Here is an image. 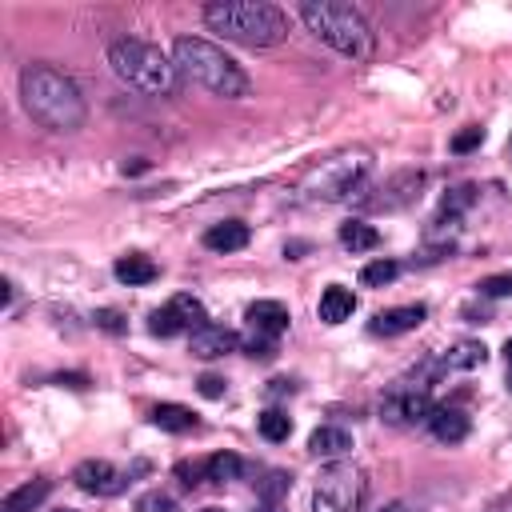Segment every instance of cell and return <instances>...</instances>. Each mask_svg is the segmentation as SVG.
I'll return each instance as SVG.
<instances>
[{
	"instance_id": "obj_16",
	"label": "cell",
	"mask_w": 512,
	"mask_h": 512,
	"mask_svg": "<svg viewBox=\"0 0 512 512\" xmlns=\"http://www.w3.org/2000/svg\"><path fill=\"white\" fill-rule=\"evenodd\" d=\"M488 360V348L480 344V340H460V344H452L436 364H432V372L440 376V372H468V368H480Z\"/></svg>"
},
{
	"instance_id": "obj_2",
	"label": "cell",
	"mask_w": 512,
	"mask_h": 512,
	"mask_svg": "<svg viewBox=\"0 0 512 512\" xmlns=\"http://www.w3.org/2000/svg\"><path fill=\"white\" fill-rule=\"evenodd\" d=\"M200 16L212 32L244 48H272L288 40V16L264 0H216V4H204Z\"/></svg>"
},
{
	"instance_id": "obj_31",
	"label": "cell",
	"mask_w": 512,
	"mask_h": 512,
	"mask_svg": "<svg viewBox=\"0 0 512 512\" xmlns=\"http://www.w3.org/2000/svg\"><path fill=\"white\" fill-rule=\"evenodd\" d=\"M136 512H180V508H176V500L164 496V492H144V496L136 500Z\"/></svg>"
},
{
	"instance_id": "obj_37",
	"label": "cell",
	"mask_w": 512,
	"mask_h": 512,
	"mask_svg": "<svg viewBox=\"0 0 512 512\" xmlns=\"http://www.w3.org/2000/svg\"><path fill=\"white\" fill-rule=\"evenodd\" d=\"M380 512H424L420 504H408V500H392V504H384Z\"/></svg>"
},
{
	"instance_id": "obj_9",
	"label": "cell",
	"mask_w": 512,
	"mask_h": 512,
	"mask_svg": "<svg viewBox=\"0 0 512 512\" xmlns=\"http://www.w3.org/2000/svg\"><path fill=\"white\" fill-rule=\"evenodd\" d=\"M72 480H76V488L88 492V496H116V492L128 484V472L112 468L108 460H84V464H76Z\"/></svg>"
},
{
	"instance_id": "obj_34",
	"label": "cell",
	"mask_w": 512,
	"mask_h": 512,
	"mask_svg": "<svg viewBox=\"0 0 512 512\" xmlns=\"http://www.w3.org/2000/svg\"><path fill=\"white\" fill-rule=\"evenodd\" d=\"M196 388H200V396H208V400H220L224 396V376H216V372H204L200 380H196Z\"/></svg>"
},
{
	"instance_id": "obj_25",
	"label": "cell",
	"mask_w": 512,
	"mask_h": 512,
	"mask_svg": "<svg viewBox=\"0 0 512 512\" xmlns=\"http://www.w3.org/2000/svg\"><path fill=\"white\" fill-rule=\"evenodd\" d=\"M256 428H260V436L272 440V444H280V440L292 436V420H288L280 408H264V412L256 416Z\"/></svg>"
},
{
	"instance_id": "obj_41",
	"label": "cell",
	"mask_w": 512,
	"mask_h": 512,
	"mask_svg": "<svg viewBox=\"0 0 512 512\" xmlns=\"http://www.w3.org/2000/svg\"><path fill=\"white\" fill-rule=\"evenodd\" d=\"M204 512H224V508H204Z\"/></svg>"
},
{
	"instance_id": "obj_6",
	"label": "cell",
	"mask_w": 512,
	"mask_h": 512,
	"mask_svg": "<svg viewBox=\"0 0 512 512\" xmlns=\"http://www.w3.org/2000/svg\"><path fill=\"white\" fill-rule=\"evenodd\" d=\"M372 172V156L364 148H344V152H332L324 156L320 164L308 168V176L300 180V192L304 200H348L352 192L364 188Z\"/></svg>"
},
{
	"instance_id": "obj_26",
	"label": "cell",
	"mask_w": 512,
	"mask_h": 512,
	"mask_svg": "<svg viewBox=\"0 0 512 512\" xmlns=\"http://www.w3.org/2000/svg\"><path fill=\"white\" fill-rule=\"evenodd\" d=\"M288 492H292V476L280 472V468H272V472H264V476L256 480V496H260L264 504H276V500L288 496Z\"/></svg>"
},
{
	"instance_id": "obj_12",
	"label": "cell",
	"mask_w": 512,
	"mask_h": 512,
	"mask_svg": "<svg viewBox=\"0 0 512 512\" xmlns=\"http://www.w3.org/2000/svg\"><path fill=\"white\" fill-rule=\"evenodd\" d=\"M244 320H248V328L252 332H260V336H280L284 328H288V308L280 304V300H256V304H248V312H244Z\"/></svg>"
},
{
	"instance_id": "obj_1",
	"label": "cell",
	"mask_w": 512,
	"mask_h": 512,
	"mask_svg": "<svg viewBox=\"0 0 512 512\" xmlns=\"http://www.w3.org/2000/svg\"><path fill=\"white\" fill-rule=\"evenodd\" d=\"M20 100H24V112L48 128V132H76L84 128V96L76 88V80L52 64H28L20 72Z\"/></svg>"
},
{
	"instance_id": "obj_20",
	"label": "cell",
	"mask_w": 512,
	"mask_h": 512,
	"mask_svg": "<svg viewBox=\"0 0 512 512\" xmlns=\"http://www.w3.org/2000/svg\"><path fill=\"white\" fill-rule=\"evenodd\" d=\"M48 492H52V484L36 476V480H28V484L12 488V492L4 496V504H0V512H36V508L48 500Z\"/></svg>"
},
{
	"instance_id": "obj_7",
	"label": "cell",
	"mask_w": 512,
	"mask_h": 512,
	"mask_svg": "<svg viewBox=\"0 0 512 512\" xmlns=\"http://www.w3.org/2000/svg\"><path fill=\"white\" fill-rule=\"evenodd\" d=\"M364 500L368 476L348 460H332L312 488V512H364Z\"/></svg>"
},
{
	"instance_id": "obj_17",
	"label": "cell",
	"mask_w": 512,
	"mask_h": 512,
	"mask_svg": "<svg viewBox=\"0 0 512 512\" xmlns=\"http://www.w3.org/2000/svg\"><path fill=\"white\" fill-rule=\"evenodd\" d=\"M320 320L324 324H344V320H352V312H356V296H352V288H344V284H328L324 292H320Z\"/></svg>"
},
{
	"instance_id": "obj_21",
	"label": "cell",
	"mask_w": 512,
	"mask_h": 512,
	"mask_svg": "<svg viewBox=\"0 0 512 512\" xmlns=\"http://www.w3.org/2000/svg\"><path fill=\"white\" fill-rule=\"evenodd\" d=\"M152 424L164 428V432H192L196 428V416L184 404H156L152 408Z\"/></svg>"
},
{
	"instance_id": "obj_42",
	"label": "cell",
	"mask_w": 512,
	"mask_h": 512,
	"mask_svg": "<svg viewBox=\"0 0 512 512\" xmlns=\"http://www.w3.org/2000/svg\"><path fill=\"white\" fill-rule=\"evenodd\" d=\"M508 148H512V140H508Z\"/></svg>"
},
{
	"instance_id": "obj_4",
	"label": "cell",
	"mask_w": 512,
	"mask_h": 512,
	"mask_svg": "<svg viewBox=\"0 0 512 512\" xmlns=\"http://www.w3.org/2000/svg\"><path fill=\"white\" fill-rule=\"evenodd\" d=\"M108 64H112V72L128 88H136L144 96H176L180 92V80H184L172 56H164L156 44L136 40V36L112 40L108 44Z\"/></svg>"
},
{
	"instance_id": "obj_35",
	"label": "cell",
	"mask_w": 512,
	"mask_h": 512,
	"mask_svg": "<svg viewBox=\"0 0 512 512\" xmlns=\"http://www.w3.org/2000/svg\"><path fill=\"white\" fill-rule=\"evenodd\" d=\"M96 324H100V328H108V332H124V316H120L116 308H104V312H96Z\"/></svg>"
},
{
	"instance_id": "obj_18",
	"label": "cell",
	"mask_w": 512,
	"mask_h": 512,
	"mask_svg": "<svg viewBox=\"0 0 512 512\" xmlns=\"http://www.w3.org/2000/svg\"><path fill=\"white\" fill-rule=\"evenodd\" d=\"M248 240H252V232L240 220H224L204 232V248H212V252H240V248H248Z\"/></svg>"
},
{
	"instance_id": "obj_28",
	"label": "cell",
	"mask_w": 512,
	"mask_h": 512,
	"mask_svg": "<svg viewBox=\"0 0 512 512\" xmlns=\"http://www.w3.org/2000/svg\"><path fill=\"white\" fill-rule=\"evenodd\" d=\"M168 304H172V308H176V312H180V316L188 320V328H192V332H196L200 324H208V312H204V304H200L196 296H188V292H180V296H172Z\"/></svg>"
},
{
	"instance_id": "obj_8",
	"label": "cell",
	"mask_w": 512,
	"mask_h": 512,
	"mask_svg": "<svg viewBox=\"0 0 512 512\" xmlns=\"http://www.w3.org/2000/svg\"><path fill=\"white\" fill-rule=\"evenodd\" d=\"M432 396H428V384H392L384 396H380V420L384 424H396V428H412V424H428L432 416Z\"/></svg>"
},
{
	"instance_id": "obj_29",
	"label": "cell",
	"mask_w": 512,
	"mask_h": 512,
	"mask_svg": "<svg viewBox=\"0 0 512 512\" xmlns=\"http://www.w3.org/2000/svg\"><path fill=\"white\" fill-rule=\"evenodd\" d=\"M472 200H476V188H472V184H460V188H452V192L440 200V216H452V220H456Z\"/></svg>"
},
{
	"instance_id": "obj_24",
	"label": "cell",
	"mask_w": 512,
	"mask_h": 512,
	"mask_svg": "<svg viewBox=\"0 0 512 512\" xmlns=\"http://www.w3.org/2000/svg\"><path fill=\"white\" fill-rule=\"evenodd\" d=\"M188 328V320L172 308V304H164V308H156L152 316H148V332L152 336H160V340H168V336H180Z\"/></svg>"
},
{
	"instance_id": "obj_23",
	"label": "cell",
	"mask_w": 512,
	"mask_h": 512,
	"mask_svg": "<svg viewBox=\"0 0 512 512\" xmlns=\"http://www.w3.org/2000/svg\"><path fill=\"white\" fill-rule=\"evenodd\" d=\"M240 472H244V460H240V456H232V452H216V456H208V460H204V480H212V484L240 480Z\"/></svg>"
},
{
	"instance_id": "obj_33",
	"label": "cell",
	"mask_w": 512,
	"mask_h": 512,
	"mask_svg": "<svg viewBox=\"0 0 512 512\" xmlns=\"http://www.w3.org/2000/svg\"><path fill=\"white\" fill-rule=\"evenodd\" d=\"M240 348H244L248 356H260V360L276 356V340H272V336H260V332H252L248 340H240Z\"/></svg>"
},
{
	"instance_id": "obj_30",
	"label": "cell",
	"mask_w": 512,
	"mask_h": 512,
	"mask_svg": "<svg viewBox=\"0 0 512 512\" xmlns=\"http://www.w3.org/2000/svg\"><path fill=\"white\" fill-rule=\"evenodd\" d=\"M476 288H480V296H492V300H500V296H512V272H496V276L480 280Z\"/></svg>"
},
{
	"instance_id": "obj_27",
	"label": "cell",
	"mask_w": 512,
	"mask_h": 512,
	"mask_svg": "<svg viewBox=\"0 0 512 512\" xmlns=\"http://www.w3.org/2000/svg\"><path fill=\"white\" fill-rule=\"evenodd\" d=\"M400 276V264L396 260H372V264H364V272H360V284L364 288H384V284H392Z\"/></svg>"
},
{
	"instance_id": "obj_14",
	"label": "cell",
	"mask_w": 512,
	"mask_h": 512,
	"mask_svg": "<svg viewBox=\"0 0 512 512\" xmlns=\"http://www.w3.org/2000/svg\"><path fill=\"white\" fill-rule=\"evenodd\" d=\"M308 452L316 460H340L352 452V432L348 428H336V424H320L312 436H308Z\"/></svg>"
},
{
	"instance_id": "obj_22",
	"label": "cell",
	"mask_w": 512,
	"mask_h": 512,
	"mask_svg": "<svg viewBox=\"0 0 512 512\" xmlns=\"http://www.w3.org/2000/svg\"><path fill=\"white\" fill-rule=\"evenodd\" d=\"M340 244L348 252H368V248L380 244V232L372 224H364V220H348V224H340Z\"/></svg>"
},
{
	"instance_id": "obj_10",
	"label": "cell",
	"mask_w": 512,
	"mask_h": 512,
	"mask_svg": "<svg viewBox=\"0 0 512 512\" xmlns=\"http://www.w3.org/2000/svg\"><path fill=\"white\" fill-rule=\"evenodd\" d=\"M240 348V336L232 328H220V324H200L192 336H188V352L196 360H216V356H228Z\"/></svg>"
},
{
	"instance_id": "obj_15",
	"label": "cell",
	"mask_w": 512,
	"mask_h": 512,
	"mask_svg": "<svg viewBox=\"0 0 512 512\" xmlns=\"http://www.w3.org/2000/svg\"><path fill=\"white\" fill-rule=\"evenodd\" d=\"M420 172H400V176H392L384 188H380V196H368V208H404L408 200H416V188H420Z\"/></svg>"
},
{
	"instance_id": "obj_39",
	"label": "cell",
	"mask_w": 512,
	"mask_h": 512,
	"mask_svg": "<svg viewBox=\"0 0 512 512\" xmlns=\"http://www.w3.org/2000/svg\"><path fill=\"white\" fill-rule=\"evenodd\" d=\"M488 512H512V500H504V504H496V508H488Z\"/></svg>"
},
{
	"instance_id": "obj_3",
	"label": "cell",
	"mask_w": 512,
	"mask_h": 512,
	"mask_svg": "<svg viewBox=\"0 0 512 512\" xmlns=\"http://www.w3.org/2000/svg\"><path fill=\"white\" fill-rule=\"evenodd\" d=\"M172 60H176V68H180L184 80L208 88L212 96L240 100V96H248V88H252L248 72H244L220 44H212V40H204V36H180V40L172 44Z\"/></svg>"
},
{
	"instance_id": "obj_36",
	"label": "cell",
	"mask_w": 512,
	"mask_h": 512,
	"mask_svg": "<svg viewBox=\"0 0 512 512\" xmlns=\"http://www.w3.org/2000/svg\"><path fill=\"white\" fill-rule=\"evenodd\" d=\"M200 472H204V464H176V476H180L188 488H192V484H200V480H196Z\"/></svg>"
},
{
	"instance_id": "obj_40",
	"label": "cell",
	"mask_w": 512,
	"mask_h": 512,
	"mask_svg": "<svg viewBox=\"0 0 512 512\" xmlns=\"http://www.w3.org/2000/svg\"><path fill=\"white\" fill-rule=\"evenodd\" d=\"M252 512H280L276 504H260V508H252Z\"/></svg>"
},
{
	"instance_id": "obj_13",
	"label": "cell",
	"mask_w": 512,
	"mask_h": 512,
	"mask_svg": "<svg viewBox=\"0 0 512 512\" xmlns=\"http://www.w3.org/2000/svg\"><path fill=\"white\" fill-rule=\"evenodd\" d=\"M468 428H472V420H468L460 408H452V404H436L432 416H428V432H432L440 444H460V440L468 436Z\"/></svg>"
},
{
	"instance_id": "obj_11",
	"label": "cell",
	"mask_w": 512,
	"mask_h": 512,
	"mask_svg": "<svg viewBox=\"0 0 512 512\" xmlns=\"http://www.w3.org/2000/svg\"><path fill=\"white\" fill-rule=\"evenodd\" d=\"M424 316H428V308H424V304L384 308V312H376V316H372L368 332H372V336H404V332H416V328L424 324Z\"/></svg>"
},
{
	"instance_id": "obj_32",
	"label": "cell",
	"mask_w": 512,
	"mask_h": 512,
	"mask_svg": "<svg viewBox=\"0 0 512 512\" xmlns=\"http://www.w3.org/2000/svg\"><path fill=\"white\" fill-rule=\"evenodd\" d=\"M480 140H484V128H476V124H468L464 132H456V136H452V152H456V156H464V152H472V148H480Z\"/></svg>"
},
{
	"instance_id": "obj_5",
	"label": "cell",
	"mask_w": 512,
	"mask_h": 512,
	"mask_svg": "<svg viewBox=\"0 0 512 512\" xmlns=\"http://www.w3.org/2000/svg\"><path fill=\"white\" fill-rule=\"evenodd\" d=\"M300 20L308 24V32L316 40H324L332 52L348 56V60H368L376 52V36L368 28V20L352 8V4H336V0H304L300 4Z\"/></svg>"
},
{
	"instance_id": "obj_19",
	"label": "cell",
	"mask_w": 512,
	"mask_h": 512,
	"mask_svg": "<svg viewBox=\"0 0 512 512\" xmlns=\"http://www.w3.org/2000/svg\"><path fill=\"white\" fill-rule=\"evenodd\" d=\"M112 272H116V280H120V284H128V288H140V284H152V280L160 276V268H156V260H148V256H140V252H128V256H120Z\"/></svg>"
},
{
	"instance_id": "obj_38",
	"label": "cell",
	"mask_w": 512,
	"mask_h": 512,
	"mask_svg": "<svg viewBox=\"0 0 512 512\" xmlns=\"http://www.w3.org/2000/svg\"><path fill=\"white\" fill-rule=\"evenodd\" d=\"M504 356H508V388H512V340L504 344Z\"/></svg>"
}]
</instances>
